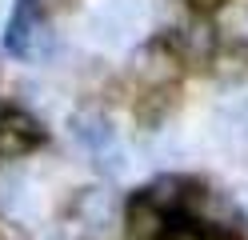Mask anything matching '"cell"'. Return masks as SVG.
I'll return each instance as SVG.
<instances>
[{"label":"cell","mask_w":248,"mask_h":240,"mask_svg":"<svg viewBox=\"0 0 248 240\" xmlns=\"http://www.w3.org/2000/svg\"><path fill=\"white\" fill-rule=\"evenodd\" d=\"M40 140H44V128L32 112H24V108L0 112V156L20 160L32 148H40Z\"/></svg>","instance_id":"cell-2"},{"label":"cell","mask_w":248,"mask_h":240,"mask_svg":"<svg viewBox=\"0 0 248 240\" xmlns=\"http://www.w3.org/2000/svg\"><path fill=\"white\" fill-rule=\"evenodd\" d=\"M168 228L164 220V208L152 200V196H136L128 208V236L132 240H160Z\"/></svg>","instance_id":"cell-9"},{"label":"cell","mask_w":248,"mask_h":240,"mask_svg":"<svg viewBox=\"0 0 248 240\" xmlns=\"http://www.w3.org/2000/svg\"><path fill=\"white\" fill-rule=\"evenodd\" d=\"M0 212L8 220H36L40 192H36V180L24 168H4L0 172Z\"/></svg>","instance_id":"cell-3"},{"label":"cell","mask_w":248,"mask_h":240,"mask_svg":"<svg viewBox=\"0 0 248 240\" xmlns=\"http://www.w3.org/2000/svg\"><path fill=\"white\" fill-rule=\"evenodd\" d=\"M40 16H56V12H72L76 8V0H28Z\"/></svg>","instance_id":"cell-13"},{"label":"cell","mask_w":248,"mask_h":240,"mask_svg":"<svg viewBox=\"0 0 248 240\" xmlns=\"http://www.w3.org/2000/svg\"><path fill=\"white\" fill-rule=\"evenodd\" d=\"M8 48L20 60H32V64L48 60L56 52V32L48 28V20L28 0H20L16 12H12V20H8Z\"/></svg>","instance_id":"cell-1"},{"label":"cell","mask_w":248,"mask_h":240,"mask_svg":"<svg viewBox=\"0 0 248 240\" xmlns=\"http://www.w3.org/2000/svg\"><path fill=\"white\" fill-rule=\"evenodd\" d=\"M212 48H216V28L208 20H192V24H184L180 28V56L184 60H208L212 56Z\"/></svg>","instance_id":"cell-11"},{"label":"cell","mask_w":248,"mask_h":240,"mask_svg":"<svg viewBox=\"0 0 248 240\" xmlns=\"http://www.w3.org/2000/svg\"><path fill=\"white\" fill-rule=\"evenodd\" d=\"M188 4H192L196 12H212V8H224L228 0H188Z\"/></svg>","instance_id":"cell-15"},{"label":"cell","mask_w":248,"mask_h":240,"mask_svg":"<svg viewBox=\"0 0 248 240\" xmlns=\"http://www.w3.org/2000/svg\"><path fill=\"white\" fill-rule=\"evenodd\" d=\"M232 28H240L236 36H248V4H244V8H236V12H232Z\"/></svg>","instance_id":"cell-14"},{"label":"cell","mask_w":248,"mask_h":240,"mask_svg":"<svg viewBox=\"0 0 248 240\" xmlns=\"http://www.w3.org/2000/svg\"><path fill=\"white\" fill-rule=\"evenodd\" d=\"M136 76L148 92H168V84L176 80V52L168 44H144L132 60Z\"/></svg>","instance_id":"cell-6"},{"label":"cell","mask_w":248,"mask_h":240,"mask_svg":"<svg viewBox=\"0 0 248 240\" xmlns=\"http://www.w3.org/2000/svg\"><path fill=\"white\" fill-rule=\"evenodd\" d=\"M116 192L108 188V184H88L76 192V200H72V216L76 224H80L84 232H104L108 224L116 220Z\"/></svg>","instance_id":"cell-4"},{"label":"cell","mask_w":248,"mask_h":240,"mask_svg":"<svg viewBox=\"0 0 248 240\" xmlns=\"http://www.w3.org/2000/svg\"><path fill=\"white\" fill-rule=\"evenodd\" d=\"M96 168L108 172V176H124V172L132 168V156H128V148H124V144H112L108 152L96 156Z\"/></svg>","instance_id":"cell-12"},{"label":"cell","mask_w":248,"mask_h":240,"mask_svg":"<svg viewBox=\"0 0 248 240\" xmlns=\"http://www.w3.org/2000/svg\"><path fill=\"white\" fill-rule=\"evenodd\" d=\"M132 32H136V28H128V24H124L108 4H100L96 12L88 16V36L96 40L100 48H120V44H128V40H132Z\"/></svg>","instance_id":"cell-10"},{"label":"cell","mask_w":248,"mask_h":240,"mask_svg":"<svg viewBox=\"0 0 248 240\" xmlns=\"http://www.w3.org/2000/svg\"><path fill=\"white\" fill-rule=\"evenodd\" d=\"M72 136L80 140V148H88L92 156H100V152H108L112 144H120L116 140V128L108 124V116L100 108H80L72 116Z\"/></svg>","instance_id":"cell-8"},{"label":"cell","mask_w":248,"mask_h":240,"mask_svg":"<svg viewBox=\"0 0 248 240\" xmlns=\"http://www.w3.org/2000/svg\"><path fill=\"white\" fill-rule=\"evenodd\" d=\"M244 212H248V204H244Z\"/></svg>","instance_id":"cell-17"},{"label":"cell","mask_w":248,"mask_h":240,"mask_svg":"<svg viewBox=\"0 0 248 240\" xmlns=\"http://www.w3.org/2000/svg\"><path fill=\"white\" fill-rule=\"evenodd\" d=\"M212 132L224 148H244L248 144V92H236L216 108V120H212Z\"/></svg>","instance_id":"cell-7"},{"label":"cell","mask_w":248,"mask_h":240,"mask_svg":"<svg viewBox=\"0 0 248 240\" xmlns=\"http://www.w3.org/2000/svg\"><path fill=\"white\" fill-rule=\"evenodd\" d=\"M180 200H184L188 220H192V224H204L208 236H212V232H232L236 212H232V204L220 196V192H212V188H188Z\"/></svg>","instance_id":"cell-5"},{"label":"cell","mask_w":248,"mask_h":240,"mask_svg":"<svg viewBox=\"0 0 248 240\" xmlns=\"http://www.w3.org/2000/svg\"><path fill=\"white\" fill-rule=\"evenodd\" d=\"M36 240H64V232H56V228H52V232H40Z\"/></svg>","instance_id":"cell-16"}]
</instances>
